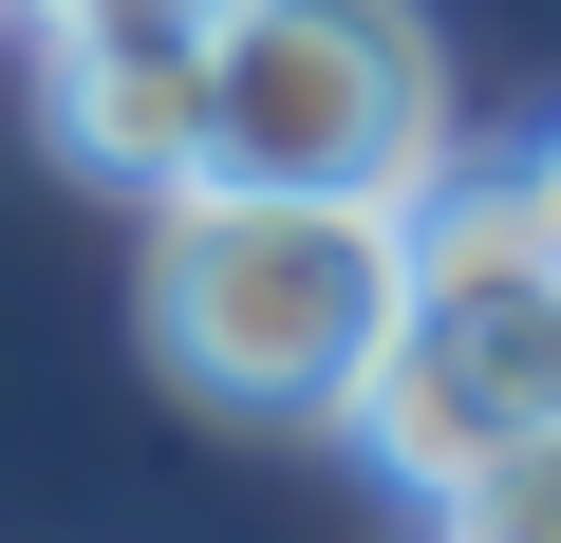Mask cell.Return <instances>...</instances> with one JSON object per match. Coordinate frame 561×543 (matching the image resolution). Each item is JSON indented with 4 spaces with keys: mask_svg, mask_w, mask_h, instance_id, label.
Segmentation results:
<instances>
[{
    "mask_svg": "<svg viewBox=\"0 0 561 543\" xmlns=\"http://www.w3.org/2000/svg\"><path fill=\"white\" fill-rule=\"evenodd\" d=\"M0 20H20V38H38V20H57V0H0Z\"/></svg>",
    "mask_w": 561,
    "mask_h": 543,
    "instance_id": "obj_7",
    "label": "cell"
},
{
    "mask_svg": "<svg viewBox=\"0 0 561 543\" xmlns=\"http://www.w3.org/2000/svg\"><path fill=\"white\" fill-rule=\"evenodd\" d=\"M38 132H57V169H94V188H187L206 169V38H38Z\"/></svg>",
    "mask_w": 561,
    "mask_h": 543,
    "instance_id": "obj_3",
    "label": "cell"
},
{
    "mask_svg": "<svg viewBox=\"0 0 561 543\" xmlns=\"http://www.w3.org/2000/svg\"><path fill=\"white\" fill-rule=\"evenodd\" d=\"M57 20H76V38H225V0H57ZM57 20H38V38H57Z\"/></svg>",
    "mask_w": 561,
    "mask_h": 543,
    "instance_id": "obj_5",
    "label": "cell"
},
{
    "mask_svg": "<svg viewBox=\"0 0 561 543\" xmlns=\"http://www.w3.org/2000/svg\"><path fill=\"white\" fill-rule=\"evenodd\" d=\"M150 357L169 394H206L225 431H337L393 301H412V244L393 206H337V188H150Z\"/></svg>",
    "mask_w": 561,
    "mask_h": 543,
    "instance_id": "obj_1",
    "label": "cell"
},
{
    "mask_svg": "<svg viewBox=\"0 0 561 543\" xmlns=\"http://www.w3.org/2000/svg\"><path fill=\"white\" fill-rule=\"evenodd\" d=\"M206 169L225 188H337L412 206L449 169V57L412 0H225L206 38Z\"/></svg>",
    "mask_w": 561,
    "mask_h": 543,
    "instance_id": "obj_2",
    "label": "cell"
},
{
    "mask_svg": "<svg viewBox=\"0 0 561 543\" xmlns=\"http://www.w3.org/2000/svg\"><path fill=\"white\" fill-rule=\"evenodd\" d=\"M449 524H486V543H561V431H505V450L449 487Z\"/></svg>",
    "mask_w": 561,
    "mask_h": 543,
    "instance_id": "obj_4",
    "label": "cell"
},
{
    "mask_svg": "<svg viewBox=\"0 0 561 543\" xmlns=\"http://www.w3.org/2000/svg\"><path fill=\"white\" fill-rule=\"evenodd\" d=\"M524 206H542V262H561V132L524 150Z\"/></svg>",
    "mask_w": 561,
    "mask_h": 543,
    "instance_id": "obj_6",
    "label": "cell"
}]
</instances>
